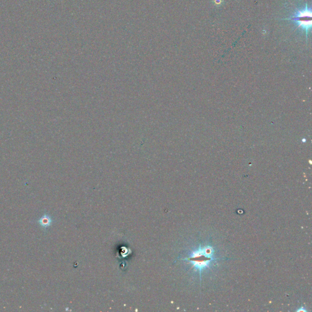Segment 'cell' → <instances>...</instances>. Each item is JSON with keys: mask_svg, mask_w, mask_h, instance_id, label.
<instances>
[{"mask_svg": "<svg viewBox=\"0 0 312 312\" xmlns=\"http://www.w3.org/2000/svg\"><path fill=\"white\" fill-rule=\"evenodd\" d=\"M311 8L306 6L304 9L299 10L294 17H291L289 20L294 21L298 26V27L304 30L307 36L308 32L311 29Z\"/></svg>", "mask_w": 312, "mask_h": 312, "instance_id": "cell-1", "label": "cell"}, {"mask_svg": "<svg viewBox=\"0 0 312 312\" xmlns=\"http://www.w3.org/2000/svg\"><path fill=\"white\" fill-rule=\"evenodd\" d=\"M40 224L43 227H47L51 223V220L50 217L48 215H43L39 220Z\"/></svg>", "mask_w": 312, "mask_h": 312, "instance_id": "cell-2", "label": "cell"}]
</instances>
